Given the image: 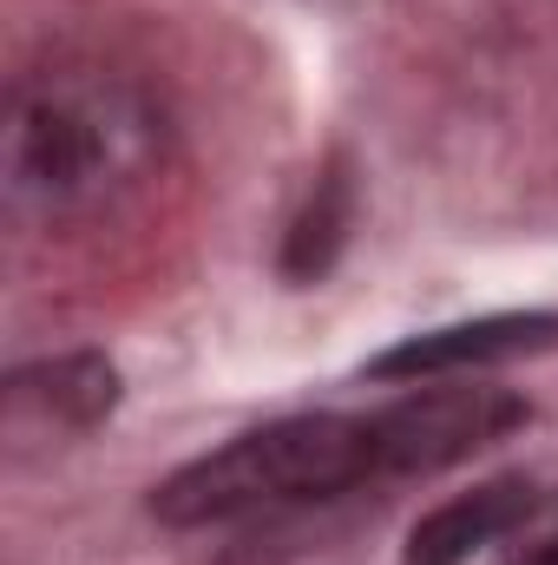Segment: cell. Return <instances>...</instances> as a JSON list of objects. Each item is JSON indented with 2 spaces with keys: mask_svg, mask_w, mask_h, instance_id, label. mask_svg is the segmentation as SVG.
Segmentation results:
<instances>
[{
  "mask_svg": "<svg viewBox=\"0 0 558 565\" xmlns=\"http://www.w3.org/2000/svg\"><path fill=\"white\" fill-rule=\"evenodd\" d=\"M546 349H558V316L552 309H513V316H473V322L401 335L395 349H382L368 362V375L375 382H415V375L493 369V362H519V355H546Z\"/></svg>",
  "mask_w": 558,
  "mask_h": 565,
  "instance_id": "obj_4",
  "label": "cell"
},
{
  "mask_svg": "<svg viewBox=\"0 0 558 565\" xmlns=\"http://www.w3.org/2000/svg\"><path fill=\"white\" fill-rule=\"evenodd\" d=\"M533 408L513 388H427L382 415H368V460L375 480H408V473H447L493 440L519 434Z\"/></svg>",
  "mask_w": 558,
  "mask_h": 565,
  "instance_id": "obj_3",
  "label": "cell"
},
{
  "mask_svg": "<svg viewBox=\"0 0 558 565\" xmlns=\"http://www.w3.org/2000/svg\"><path fill=\"white\" fill-rule=\"evenodd\" d=\"M151 113L119 86H40L13 113L7 178L40 217H73L132 184L151 158Z\"/></svg>",
  "mask_w": 558,
  "mask_h": 565,
  "instance_id": "obj_2",
  "label": "cell"
},
{
  "mask_svg": "<svg viewBox=\"0 0 558 565\" xmlns=\"http://www.w3.org/2000/svg\"><path fill=\"white\" fill-rule=\"evenodd\" d=\"M533 507H539L533 480H486L473 493H453L427 520H415L408 565H466L473 553H486L493 540H506L513 526H526Z\"/></svg>",
  "mask_w": 558,
  "mask_h": 565,
  "instance_id": "obj_5",
  "label": "cell"
},
{
  "mask_svg": "<svg viewBox=\"0 0 558 565\" xmlns=\"http://www.w3.org/2000/svg\"><path fill=\"white\" fill-rule=\"evenodd\" d=\"M348 224H355V184H348V171L335 164V171H322L315 198L302 204V217H296L289 237H282V277L289 282H322L335 270L342 244H348Z\"/></svg>",
  "mask_w": 558,
  "mask_h": 565,
  "instance_id": "obj_7",
  "label": "cell"
},
{
  "mask_svg": "<svg viewBox=\"0 0 558 565\" xmlns=\"http://www.w3.org/2000/svg\"><path fill=\"white\" fill-rule=\"evenodd\" d=\"M533 565H558V540H552V546H539V553H533Z\"/></svg>",
  "mask_w": 558,
  "mask_h": 565,
  "instance_id": "obj_8",
  "label": "cell"
},
{
  "mask_svg": "<svg viewBox=\"0 0 558 565\" xmlns=\"http://www.w3.org/2000/svg\"><path fill=\"white\" fill-rule=\"evenodd\" d=\"M355 480H375L368 422H355V415H289V422L250 427V434L184 460L151 493V513L164 526H224V520H250V513L335 500Z\"/></svg>",
  "mask_w": 558,
  "mask_h": 565,
  "instance_id": "obj_1",
  "label": "cell"
},
{
  "mask_svg": "<svg viewBox=\"0 0 558 565\" xmlns=\"http://www.w3.org/2000/svg\"><path fill=\"white\" fill-rule=\"evenodd\" d=\"M112 402H119V375L99 355H60V362L13 375V415L40 408L60 427H93L99 415H112Z\"/></svg>",
  "mask_w": 558,
  "mask_h": 565,
  "instance_id": "obj_6",
  "label": "cell"
}]
</instances>
